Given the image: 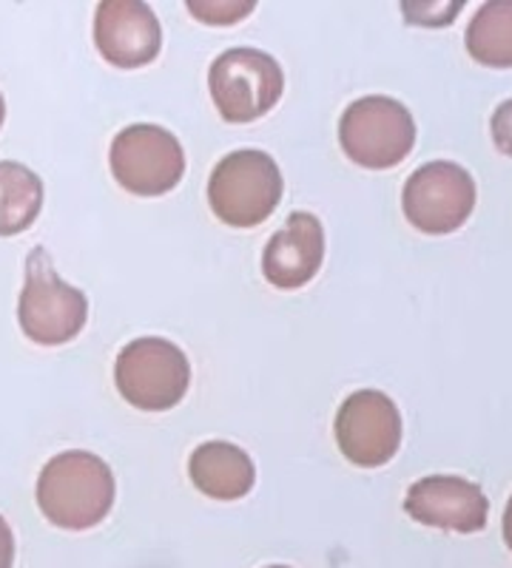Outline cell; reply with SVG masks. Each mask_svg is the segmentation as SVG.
<instances>
[{"label":"cell","instance_id":"obj_15","mask_svg":"<svg viewBox=\"0 0 512 568\" xmlns=\"http://www.w3.org/2000/svg\"><path fill=\"white\" fill-rule=\"evenodd\" d=\"M470 58L490 69H512V0H490L464 34Z\"/></svg>","mask_w":512,"mask_h":568},{"label":"cell","instance_id":"obj_2","mask_svg":"<svg viewBox=\"0 0 512 568\" xmlns=\"http://www.w3.org/2000/svg\"><path fill=\"white\" fill-rule=\"evenodd\" d=\"M285 194L277 160L265 151L242 149L222 156L208 180V205L231 227H257L271 216Z\"/></svg>","mask_w":512,"mask_h":568},{"label":"cell","instance_id":"obj_10","mask_svg":"<svg viewBox=\"0 0 512 568\" xmlns=\"http://www.w3.org/2000/svg\"><path fill=\"white\" fill-rule=\"evenodd\" d=\"M404 511L430 529L473 535L486 526L490 500L473 480L459 475H428L408 489Z\"/></svg>","mask_w":512,"mask_h":568},{"label":"cell","instance_id":"obj_8","mask_svg":"<svg viewBox=\"0 0 512 568\" xmlns=\"http://www.w3.org/2000/svg\"><path fill=\"white\" fill-rule=\"evenodd\" d=\"M475 180L459 162L433 160L415 169L402 191V211L415 231L430 236L459 231L473 216Z\"/></svg>","mask_w":512,"mask_h":568},{"label":"cell","instance_id":"obj_21","mask_svg":"<svg viewBox=\"0 0 512 568\" xmlns=\"http://www.w3.org/2000/svg\"><path fill=\"white\" fill-rule=\"evenodd\" d=\"M7 120V103H3V94H0V125Z\"/></svg>","mask_w":512,"mask_h":568},{"label":"cell","instance_id":"obj_1","mask_svg":"<svg viewBox=\"0 0 512 568\" xmlns=\"http://www.w3.org/2000/svg\"><path fill=\"white\" fill-rule=\"evenodd\" d=\"M38 506L58 529H94L114 506L111 466L100 455L83 449L54 455L38 478Z\"/></svg>","mask_w":512,"mask_h":568},{"label":"cell","instance_id":"obj_6","mask_svg":"<svg viewBox=\"0 0 512 568\" xmlns=\"http://www.w3.org/2000/svg\"><path fill=\"white\" fill-rule=\"evenodd\" d=\"M208 89L225 123H253L279 103L285 71L262 49L237 45L211 63Z\"/></svg>","mask_w":512,"mask_h":568},{"label":"cell","instance_id":"obj_4","mask_svg":"<svg viewBox=\"0 0 512 568\" xmlns=\"http://www.w3.org/2000/svg\"><path fill=\"white\" fill-rule=\"evenodd\" d=\"M114 384L131 407L143 413L174 409L189 393V355L169 338H134L114 362Z\"/></svg>","mask_w":512,"mask_h":568},{"label":"cell","instance_id":"obj_11","mask_svg":"<svg viewBox=\"0 0 512 568\" xmlns=\"http://www.w3.org/2000/svg\"><path fill=\"white\" fill-rule=\"evenodd\" d=\"M94 43L111 65L143 69L160 54V20L140 0H103L94 14Z\"/></svg>","mask_w":512,"mask_h":568},{"label":"cell","instance_id":"obj_5","mask_svg":"<svg viewBox=\"0 0 512 568\" xmlns=\"http://www.w3.org/2000/svg\"><path fill=\"white\" fill-rule=\"evenodd\" d=\"M339 145L359 169L388 171L410 156L415 145L413 114L404 103L382 94L357 100L339 120Z\"/></svg>","mask_w":512,"mask_h":568},{"label":"cell","instance_id":"obj_18","mask_svg":"<svg viewBox=\"0 0 512 568\" xmlns=\"http://www.w3.org/2000/svg\"><path fill=\"white\" fill-rule=\"evenodd\" d=\"M490 129H493L495 149H499L501 154L512 156V100H504V103L495 109Z\"/></svg>","mask_w":512,"mask_h":568},{"label":"cell","instance_id":"obj_7","mask_svg":"<svg viewBox=\"0 0 512 568\" xmlns=\"http://www.w3.org/2000/svg\"><path fill=\"white\" fill-rule=\"evenodd\" d=\"M111 176L134 196H162L180 185L185 151L169 129L137 123L120 131L109 151Z\"/></svg>","mask_w":512,"mask_h":568},{"label":"cell","instance_id":"obj_13","mask_svg":"<svg viewBox=\"0 0 512 568\" xmlns=\"http://www.w3.org/2000/svg\"><path fill=\"white\" fill-rule=\"evenodd\" d=\"M191 484L214 500H240L257 484L251 455L228 440L200 444L189 458Z\"/></svg>","mask_w":512,"mask_h":568},{"label":"cell","instance_id":"obj_12","mask_svg":"<svg viewBox=\"0 0 512 568\" xmlns=\"http://www.w3.org/2000/svg\"><path fill=\"white\" fill-rule=\"evenodd\" d=\"M324 262V227L308 211H293L262 251V273L277 291H299Z\"/></svg>","mask_w":512,"mask_h":568},{"label":"cell","instance_id":"obj_9","mask_svg":"<svg viewBox=\"0 0 512 568\" xmlns=\"http://www.w3.org/2000/svg\"><path fill=\"white\" fill-rule=\"evenodd\" d=\"M339 453L362 469L390 464L402 446V413L390 395L379 389H359L348 395L333 420Z\"/></svg>","mask_w":512,"mask_h":568},{"label":"cell","instance_id":"obj_14","mask_svg":"<svg viewBox=\"0 0 512 568\" xmlns=\"http://www.w3.org/2000/svg\"><path fill=\"white\" fill-rule=\"evenodd\" d=\"M43 207V182L27 165L0 160V236L29 231Z\"/></svg>","mask_w":512,"mask_h":568},{"label":"cell","instance_id":"obj_3","mask_svg":"<svg viewBox=\"0 0 512 568\" xmlns=\"http://www.w3.org/2000/svg\"><path fill=\"white\" fill-rule=\"evenodd\" d=\"M18 322L23 336L40 347L74 342L89 322V298L74 284L58 276L46 247H32L27 256V282L20 291Z\"/></svg>","mask_w":512,"mask_h":568},{"label":"cell","instance_id":"obj_16","mask_svg":"<svg viewBox=\"0 0 512 568\" xmlns=\"http://www.w3.org/2000/svg\"><path fill=\"white\" fill-rule=\"evenodd\" d=\"M189 9L197 20L211 27H231L240 23L257 9L253 0H234V3H208V0H189Z\"/></svg>","mask_w":512,"mask_h":568},{"label":"cell","instance_id":"obj_17","mask_svg":"<svg viewBox=\"0 0 512 568\" xmlns=\"http://www.w3.org/2000/svg\"><path fill=\"white\" fill-rule=\"evenodd\" d=\"M464 3H402V12L410 23H422V27H444L459 18V9Z\"/></svg>","mask_w":512,"mask_h":568},{"label":"cell","instance_id":"obj_19","mask_svg":"<svg viewBox=\"0 0 512 568\" xmlns=\"http://www.w3.org/2000/svg\"><path fill=\"white\" fill-rule=\"evenodd\" d=\"M14 566V535L12 526L7 524V517L0 515V568Z\"/></svg>","mask_w":512,"mask_h":568},{"label":"cell","instance_id":"obj_20","mask_svg":"<svg viewBox=\"0 0 512 568\" xmlns=\"http://www.w3.org/2000/svg\"><path fill=\"white\" fill-rule=\"evenodd\" d=\"M501 529H504L506 549L512 551V497H510V504H506V509H504V524H501Z\"/></svg>","mask_w":512,"mask_h":568},{"label":"cell","instance_id":"obj_22","mask_svg":"<svg viewBox=\"0 0 512 568\" xmlns=\"http://www.w3.org/2000/svg\"><path fill=\"white\" fill-rule=\"evenodd\" d=\"M268 568H291V566H268Z\"/></svg>","mask_w":512,"mask_h":568}]
</instances>
